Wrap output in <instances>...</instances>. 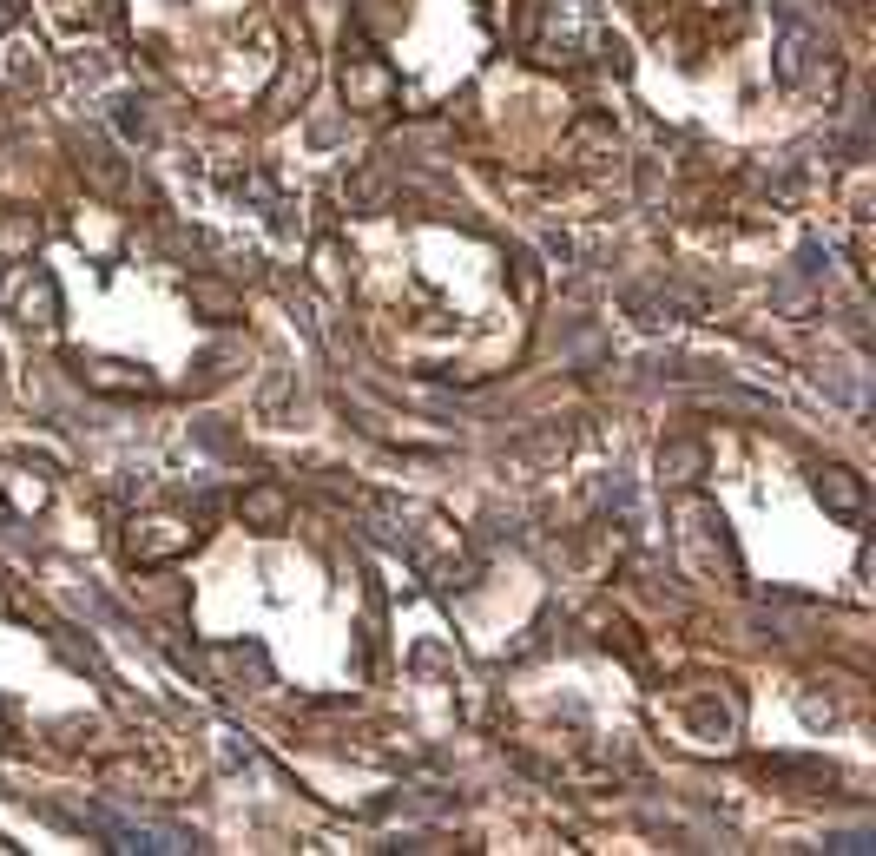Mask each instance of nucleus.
Returning <instances> with one entry per match:
<instances>
[{
  "label": "nucleus",
  "instance_id": "39448f33",
  "mask_svg": "<svg viewBox=\"0 0 876 856\" xmlns=\"http://www.w3.org/2000/svg\"><path fill=\"white\" fill-rule=\"evenodd\" d=\"M80 165H86V178H93L106 198H119V191H126V172H119V159H112L99 139H80Z\"/></svg>",
  "mask_w": 876,
  "mask_h": 856
},
{
  "label": "nucleus",
  "instance_id": "423d86ee",
  "mask_svg": "<svg viewBox=\"0 0 876 856\" xmlns=\"http://www.w3.org/2000/svg\"><path fill=\"white\" fill-rule=\"evenodd\" d=\"M811 33L797 27V20H784V47H778V80H804L811 73Z\"/></svg>",
  "mask_w": 876,
  "mask_h": 856
},
{
  "label": "nucleus",
  "instance_id": "9d476101",
  "mask_svg": "<svg viewBox=\"0 0 876 856\" xmlns=\"http://www.w3.org/2000/svg\"><path fill=\"white\" fill-rule=\"evenodd\" d=\"M0 251H33V218H7V224H0Z\"/></svg>",
  "mask_w": 876,
  "mask_h": 856
},
{
  "label": "nucleus",
  "instance_id": "0eeeda50",
  "mask_svg": "<svg viewBox=\"0 0 876 856\" xmlns=\"http://www.w3.org/2000/svg\"><path fill=\"white\" fill-rule=\"evenodd\" d=\"M80 376L93 382V389H112V396H132V389H145V376H139V369H126V363H86V356H80Z\"/></svg>",
  "mask_w": 876,
  "mask_h": 856
},
{
  "label": "nucleus",
  "instance_id": "7ed1b4c3",
  "mask_svg": "<svg viewBox=\"0 0 876 856\" xmlns=\"http://www.w3.org/2000/svg\"><path fill=\"white\" fill-rule=\"evenodd\" d=\"M817 501L830 514H863V481L850 468H817Z\"/></svg>",
  "mask_w": 876,
  "mask_h": 856
},
{
  "label": "nucleus",
  "instance_id": "f03ea898",
  "mask_svg": "<svg viewBox=\"0 0 876 856\" xmlns=\"http://www.w3.org/2000/svg\"><path fill=\"white\" fill-rule=\"evenodd\" d=\"M343 86H350V106H363V112H376V106H389V99H396L389 66H376V60H356L350 73H343Z\"/></svg>",
  "mask_w": 876,
  "mask_h": 856
},
{
  "label": "nucleus",
  "instance_id": "6e6552de",
  "mask_svg": "<svg viewBox=\"0 0 876 856\" xmlns=\"http://www.w3.org/2000/svg\"><path fill=\"white\" fill-rule=\"evenodd\" d=\"M659 468H666V481H692V475L705 468V455H699L692 442H672L666 455H659Z\"/></svg>",
  "mask_w": 876,
  "mask_h": 856
},
{
  "label": "nucleus",
  "instance_id": "20e7f679",
  "mask_svg": "<svg viewBox=\"0 0 876 856\" xmlns=\"http://www.w3.org/2000/svg\"><path fill=\"white\" fill-rule=\"evenodd\" d=\"M20 317H27V323H53V317H60V290H53L47 270H33L27 284H20Z\"/></svg>",
  "mask_w": 876,
  "mask_h": 856
},
{
  "label": "nucleus",
  "instance_id": "1a4fd4ad",
  "mask_svg": "<svg viewBox=\"0 0 876 856\" xmlns=\"http://www.w3.org/2000/svg\"><path fill=\"white\" fill-rule=\"evenodd\" d=\"M244 514L264 521V527H277V521H284V494H277V488H251V494H244Z\"/></svg>",
  "mask_w": 876,
  "mask_h": 856
},
{
  "label": "nucleus",
  "instance_id": "f257e3e1",
  "mask_svg": "<svg viewBox=\"0 0 876 856\" xmlns=\"http://www.w3.org/2000/svg\"><path fill=\"white\" fill-rule=\"evenodd\" d=\"M93 830H106L119 850H145V856H159V850H185V837H172V830L126 824V817H106V810H93Z\"/></svg>",
  "mask_w": 876,
  "mask_h": 856
},
{
  "label": "nucleus",
  "instance_id": "9b49d317",
  "mask_svg": "<svg viewBox=\"0 0 876 856\" xmlns=\"http://www.w3.org/2000/svg\"><path fill=\"white\" fill-rule=\"evenodd\" d=\"M14 7H20V0H0V20H7V14H14Z\"/></svg>",
  "mask_w": 876,
  "mask_h": 856
}]
</instances>
